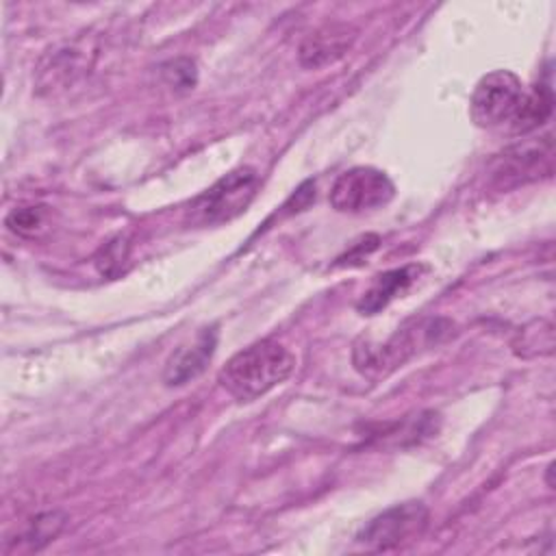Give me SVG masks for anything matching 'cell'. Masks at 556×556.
<instances>
[{"label": "cell", "mask_w": 556, "mask_h": 556, "mask_svg": "<svg viewBox=\"0 0 556 556\" xmlns=\"http://www.w3.org/2000/svg\"><path fill=\"white\" fill-rule=\"evenodd\" d=\"M295 367V356L274 339H261L239 350L219 369V384L237 402H254L285 382Z\"/></svg>", "instance_id": "cell-1"}, {"label": "cell", "mask_w": 556, "mask_h": 556, "mask_svg": "<svg viewBox=\"0 0 556 556\" xmlns=\"http://www.w3.org/2000/svg\"><path fill=\"white\" fill-rule=\"evenodd\" d=\"M258 174L252 167H237L200 193L187 208V219L195 226H215L241 215L254 200Z\"/></svg>", "instance_id": "cell-2"}, {"label": "cell", "mask_w": 556, "mask_h": 556, "mask_svg": "<svg viewBox=\"0 0 556 556\" xmlns=\"http://www.w3.org/2000/svg\"><path fill=\"white\" fill-rule=\"evenodd\" d=\"M523 83L510 70L484 74L469 98V115L480 128L510 126L523 98Z\"/></svg>", "instance_id": "cell-3"}, {"label": "cell", "mask_w": 556, "mask_h": 556, "mask_svg": "<svg viewBox=\"0 0 556 556\" xmlns=\"http://www.w3.org/2000/svg\"><path fill=\"white\" fill-rule=\"evenodd\" d=\"M395 195L393 180L378 167L358 165L334 180L330 189V204L339 213H367L382 208Z\"/></svg>", "instance_id": "cell-4"}, {"label": "cell", "mask_w": 556, "mask_h": 556, "mask_svg": "<svg viewBox=\"0 0 556 556\" xmlns=\"http://www.w3.org/2000/svg\"><path fill=\"white\" fill-rule=\"evenodd\" d=\"M426 526L428 508L421 502L410 500L376 515L369 523L361 528V532L356 534V543L371 552H387L417 539L426 530Z\"/></svg>", "instance_id": "cell-5"}, {"label": "cell", "mask_w": 556, "mask_h": 556, "mask_svg": "<svg viewBox=\"0 0 556 556\" xmlns=\"http://www.w3.org/2000/svg\"><path fill=\"white\" fill-rule=\"evenodd\" d=\"M215 348H217V330L215 328L200 330L193 343L178 348L169 356L163 371V382L167 387H180L198 378L211 363Z\"/></svg>", "instance_id": "cell-6"}, {"label": "cell", "mask_w": 556, "mask_h": 556, "mask_svg": "<svg viewBox=\"0 0 556 556\" xmlns=\"http://www.w3.org/2000/svg\"><path fill=\"white\" fill-rule=\"evenodd\" d=\"M552 161V141L545 137L539 143H526L508 150L502 159V165L495 169V178L502 187H508V182L519 185L523 180L536 178L543 169L549 172Z\"/></svg>", "instance_id": "cell-7"}, {"label": "cell", "mask_w": 556, "mask_h": 556, "mask_svg": "<svg viewBox=\"0 0 556 556\" xmlns=\"http://www.w3.org/2000/svg\"><path fill=\"white\" fill-rule=\"evenodd\" d=\"M354 41V30L345 24H328L311 33L300 46V63L304 67H324L341 59Z\"/></svg>", "instance_id": "cell-8"}, {"label": "cell", "mask_w": 556, "mask_h": 556, "mask_svg": "<svg viewBox=\"0 0 556 556\" xmlns=\"http://www.w3.org/2000/svg\"><path fill=\"white\" fill-rule=\"evenodd\" d=\"M424 271H426L424 265H404V267H397V269H391V271H384V274L376 276L374 282L369 285V289L363 293V298L356 304L358 313L376 315L391 300H395L397 295L408 291L419 280V276Z\"/></svg>", "instance_id": "cell-9"}, {"label": "cell", "mask_w": 556, "mask_h": 556, "mask_svg": "<svg viewBox=\"0 0 556 556\" xmlns=\"http://www.w3.org/2000/svg\"><path fill=\"white\" fill-rule=\"evenodd\" d=\"M554 109V96L552 87L547 83H539L523 91L521 104L517 109L515 119L510 122V130L517 135H526L536 130L541 124H545Z\"/></svg>", "instance_id": "cell-10"}, {"label": "cell", "mask_w": 556, "mask_h": 556, "mask_svg": "<svg viewBox=\"0 0 556 556\" xmlns=\"http://www.w3.org/2000/svg\"><path fill=\"white\" fill-rule=\"evenodd\" d=\"M67 517L61 510H48L30 519L28 528L22 534V541L28 545L26 549H41L50 541H54L65 528Z\"/></svg>", "instance_id": "cell-11"}, {"label": "cell", "mask_w": 556, "mask_h": 556, "mask_svg": "<svg viewBox=\"0 0 556 556\" xmlns=\"http://www.w3.org/2000/svg\"><path fill=\"white\" fill-rule=\"evenodd\" d=\"M128 252H130L128 239L117 235L115 239H111L109 243H104L100 248V252L96 254V267L100 269L102 276H117V274L124 271V263L128 261Z\"/></svg>", "instance_id": "cell-12"}, {"label": "cell", "mask_w": 556, "mask_h": 556, "mask_svg": "<svg viewBox=\"0 0 556 556\" xmlns=\"http://www.w3.org/2000/svg\"><path fill=\"white\" fill-rule=\"evenodd\" d=\"M43 224L46 206H20L7 215V226L22 237H35L39 230H43Z\"/></svg>", "instance_id": "cell-13"}, {"label": "cell", "mask_w": 556, "mask_h": 556, "mask_svg": "<svg viewBox=\"0 0 556 556\" xmlns=\"http://www.w3.org/2000/svg\"><path fill=\"white\" fill-rule=\"evenodd\" d=\"M163 80L176 91H189L198 83V70L191 59H174L161 65Z\"/></svg>", "instance_id": "cell-14"}]
</instances>
